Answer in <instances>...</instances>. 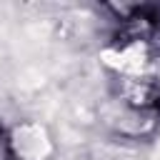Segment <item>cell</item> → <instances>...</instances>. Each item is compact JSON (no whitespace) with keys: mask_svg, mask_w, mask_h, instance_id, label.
I'll use <instances>...</instances> for the list:
<instances>
[{"mask_svg":"<svg viewBox=\"0 0 160 160\" xmlns=\"http://www.w3.org/2000/svg\"><path fill=\"white\" fill-rule=\"evenodd\" d=\"M0 160H18L15 148H12V138L2 122H0Z\"/></svg>","mask_w":160,"mask_h":160,"instance_id":"obj_1","label":"cell"}]
</instances>
